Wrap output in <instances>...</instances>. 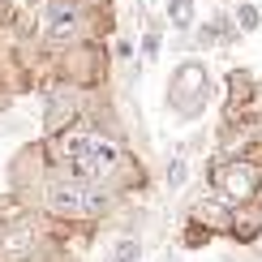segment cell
<instances>
[{
  "label": "cell",
  "mask_w": 262,
  "mask_h": 262,
  "mask_svg": "<svg viewBox=\"0 0 262 262\" xmlns=\"http://www.w3.org/2000/svg\"><path fill=\"white\" fill-rule=\"evenodd\" d=\"M43 206L52 215H60V220H91V215H99L107 206V198H103L99 185L73 177V172H56L43 185Z\"/></svg>",
  "instance_id": "1"
},
{
  "label": "cell",
  "mask_w": 262,
  "mask_h": 262,
  "mask_svg": "<svg viewBox=\"0 0 262 262\" xmlns=\"http://www.w3.org/2000/svg\"><path fill=\"white\" fill-rule=\"evenodd\" d=\"M206 99H211V73H206V64L202 60H181L168 78V107L181 121H193V116H202Z\"/></svg>",
  "instance_id": "2"
},
{
  "label": "cell",
  "mask_w": 262,
  "mask_h": 262,
  "mask_svg": "<svg viewBox=\"0 0 262 262\" xmlns=\"http://www.w3.org/2000/svg\"><path fill=\"white\" fill-rule=\"evenodd\" d=\"M211 181H215V189H220V198L228 206H245V202H254L262 193V172L254 168V163H245V159L224 163Z\"/></svg>",
  "instance_id": "3"
},
{
  "label": "cell",
  "mask_w": 262,
  "mask_h": 262,
  "mask_svg": "<svg viewBox=\"0 0 262 262\" xmlns=\"http://www.w3.org/2000/svg\"><path fill=\"white\" fill-rule=\"evenodd\" d=\"M48 39L52 43L82 39V9H78V0H48Z\"/></svg>",
  "instance_id": "4"
},
{
  "label": "cell",
  "mask_w": 262,
  "mask_h": 262,
  "mask_svg": "<svg viewBox=\"0 0 262 262\" xmlns=\"http://www.w3.org/2000/svg\"><path fill=\"white\" fill-rule=\"evenodd\" d=\"M39 245H43L39 228H30V224L9 228V232L0 236V262H30V258L39 254Z\"/></svg>",
  "instance_id": "5"
},
{
  "label": "cell",
  "mask_w": 262,
  "mask_h": 262,
  "mask_svg": "<svg viewBox=\"0 0 262 262\" xmlns=\"http://www.w3.org/2000/svg\"><path fill=\"white\" fill-rule=\"evenodd\" d=\"M73 116H78V91H52L48 99V134H60V129H73Z\"/></svg>",
  "instance_id": "6"
},
{
  "label": "cell",
  "mask_w": 262,
  "mask_h": 262,
  "mask_svg": "<svg viewBox=\"0 0 262 262\" xmlns=\"http://www.w3.org/2000/svg\"><path fill=\"white\" fill-rule=\"evenodd\" d=\"M258 232H262V202L254 198L232 215V236L236 241H258Z\"/></svg>",
  "instance_id": "7"
},
{
  "label": "cell",
  "mask_w": 262,
  "mask_h": 262,
  "mask_svg": "<svg viewBox=\"0 0 262 262\" xmlns=\"http://www.w3.org/2000/svg\"><path fill=\"white\" fill-rule=\"evenodd\" d=\"M193 220H202V224H211V228H220V232H232V215H228V202H224V206H211V202H198V206H193Z\"/></svg>",
  "instance_id": "8"
},
{
  "label": "cell",
  "mask_w": 262,
  "mask_h": 262,
  "mask_svg": "<svg viewBox=\"0 0 262 262\" xmlns=\"http://www.w3.org/2000/svg\"><path fill=\"white\" fill-rule=\"evenodd\" d=\"M193 13H198V0H168V21L177 30H189L193 26Z\"/></svg>",
  "instance_id": "9"
},
{
  "label": "cell",
  "mask_w": 262,
  "mask_h": 262,
  "mask_svg": "<svg viewBox=\"0 0 262 262\" xmlns=\"http://www.w3.org/2000/svg\"><path fill=\"white\" fill-rule=\"evenodd\" d=\"M232 21H236V30H241V35H254V30L262 26V13H258V5L241 0V5H236V13H232Z\"/></svg>",
  "instance_id": "10"
},
{
  "label": "cell",
  "mask_w": 262,
  "mask_h": 262,
  "mask_svg": "<svg viewBox=\"0 0 262 262\" xmlns=\"http://www.w3.org/2000/svg\"><path fill=\"white\" fill-rule=\"evenodd\" d=\"M185 181H189V163H185V159H172V163H168V189H181Z\"/></svg>",
  "instance_id": "11"
},
{
  "label": "cell",
  "mask_w": 262,
  "mask_h": 262,
  "mask_svg": "<svg viewBox=\"0 0 262 262\" xmlns=\"http://www.w3.org/2000/svg\"><path fill=\"white\" fill-rule=\"evenodd\" d=\"M138 254H142L138 241H121V245H116V254H112V262H138Z\"/></svg>",
  "instance_id": "12"
},
{
  "label": "cell",
  "mask_w": 262,
  "mask_h": 262,
  "mask_svg": "<svg viewBox=\"0 0 262 262\" xmlns=\"http://www.w3.org/2000/svg\"><path fill=\"white\" fill-rule=\"evenodd\" d=\"M155 56H159V30H150L142 39V60H155Z\"/></svg>",
  "instance_id": "13"
},
{
  "label": "cell",
  "mask_w": 262,
  "mask_h": 262,
  "mask_svg": "<svg viewBox=\"0 0 262 262\" xmlns=\"http://www.w3.org/2000/svg\"><path fill=\"white\" fill-rule=\"evenodd\" d=\"M13 13H17L13 0H0V26H5V21H13Z\"/></svg>",
  "instance_id": "14"
}]
</instances>
